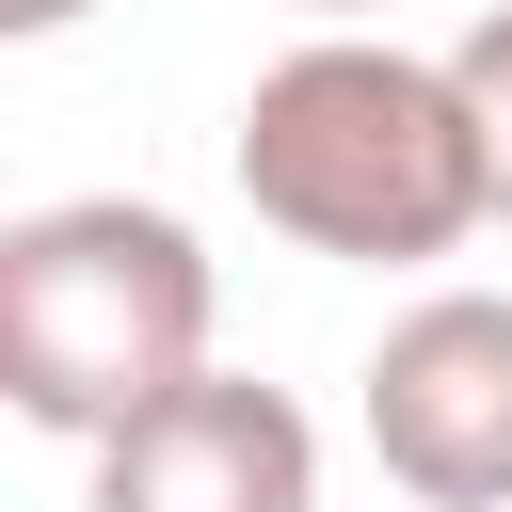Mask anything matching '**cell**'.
I'll list each match as a JSON object with an SVG mask.
<instances>
[{
    "label": "cell",
    "mask_w": 512,
    "mask_h": 512,
    "mask_svg": "<svg viewBox=\"0 0 512 512\" xmlns=\"http://www.w3.org/2000/svg\"><path fill=\"white\" fill-rule=\"evenodd\" d=\"M80 16H96V0H0V32H16V48H48V32H80Z\"/></svg>",
    "instance_id": "cell-6"
},
{
    "label": "cell",
    "mask_w": 512,
    "mask_h": 512,
    "mask_svg": "<svg viewBox=\"0 0 512 512\" xmlns=\"http://www.w3.org/2000/svg\"><path fill=\"white\" fill-rule=\"evenodd\" d=\"M352 416L416 512H512V288H416L368 336Z\"/></svg>",
    "instance_id": "cell-3"
},
{
    "label": "cell",
    "mask_w": 512,
    "mask_h": 512,
    "mask_svg": "<svg viewBox=\"0 0 512 512\" xmlns=\"http://www.w3.org/2000/svg\"><path fill=\"white\" fill-rule=\"evenodd\" d=\"M208 320H224V272L144 192H64L0 224V400L32 432H80V448L128 432L208 368Z\"/></svg>",
    "instance_id": "cell-2"
},
{
    "label": "cell",
    "mask_w": 512,
    "mask_h": 512,
    "mask_svg": "<svg viewBox=\"0 0 512 512\" xmlns=\"http://www.w3.org/2000/svg\"><path fill=\"white\" fill-rule=\"evenodd\" d=\"M96 512H320V432L256 368H192L128 432H96Z\"/></svg>",
    "instance_id": "cell-4"
},
{
    "label": "cell",
    "mask_w": 512,
    "mask_h": 512,
    "mask_svg": "<svg viewBox=\"0 0 512 512\" xmlns=\"http://www.w3.org/2000/svg\"><path fill=\"white\" fill-rule=\"evenodd\" d=\"M272 16H320V32H352V16H384V0H272Z\"/></svg>",
    "instance_id": "cell-7"
},
{
    "label": "cell",
    "mask_w": 512,
    "mask_h": 512,
    "mask_svg": "<svg viewBox=\"0 0 512 512\" xmlns=\"http://www.w3.org/2000/svg\"><path fill=\"white\" fill-rule=\"evenodd\" d=\"M448 80H464V112H480V176H496V224H512V0L448 32Z\"/></svg>",
    "instance_id": "cell-5"
},
{
    "label": "cell",
    "mask_w": 512,
    "mask_h": 512,
    "mask_svg": "<svg viewBox=\"0 0 512 512\" xmlns=\"http://www.w3.org/2000/svg\"><path fill=\"white\" fill-rule=\"evenodd\" d=\"M224 160L272 240L352 256V272H432L496 224L480 112H464L448 48H384V32H304L288 64H256Z\"/></svg>",
    "instance_id": "cell-1"
}]
</instances>
